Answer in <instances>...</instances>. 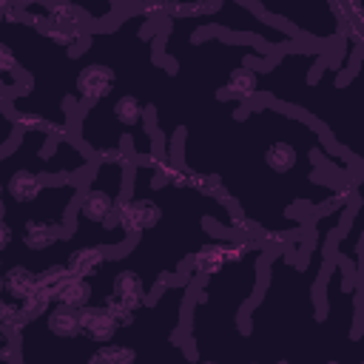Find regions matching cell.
<instances>
[{"label": "cell", "mask_w": 364, "mask_h": 364, "mask_svg": "<svg viewBox=\"0 0 364 364\" xmlns=\"http://www.w3.org/2000/svg\"><path fill=\"white\" fill-rule=\"evenodd\" d=\"M114 219L122 230L139 236L142 230H151L162 219V208L151 199H125V202H117Z\"/></svg>", "instance_id": "1"}, {"label": "cell", "mask_w": 364, "mask_h": 364, "mask_svg": "<svg viewBox=\"0 0 364 364\" xmlns=\"http://www.w3.org/2000/svg\"><path fill=\"white\" fill-rule=\"evenodd\" d=\"M114 82H117L114 68L111 65H102V63H91V65H85L77 74V91H80V97H82L85 105H94L102 97H108L111 88H114Z\"/></svg>", "instance_id": "2"}, {"label": "cell", "mask_w": 364, "mask_h": 364, "mask_svg": "<svg viewBox=\"0 0 364 364\" xmlns=\"http://www.w3.org/2000/svg\"><path fill=\"white\" fill-rule=\"evenodd\" d=\"M119 330V321L111 316V310L105 304L100 307H80V336L91 338V341H111Z\"/></svg>", "instance_id": "3"}, {"label": "cell", "mask_w": 364, "mask_h": 364, "mask_svg": "<svg viewBox=\"0 0 364 364\" xmlns=\"http://www.w3.org/2000/svg\"><path fill=\"white\" fill-rule=\"evenodd\" d=\"M77 210H80V216H82L85 222H91V225H108V222L114 219L117 202H114V196H111L108 191L91 188V191H85V196L80 199Z\"/></svg>", "instance_id": "4"}, {"label": "cell", "mask_w": 364, "mask_h": 364, "mask_svg": "<svg viewBox=\"0 0 364 364\" xmlns=\"http://www.w3.org/2000/svg\"><path fill=\"white\" fill-rule=\"evenodd\" d=\"M43 188H46L43 176H40V173H34V171H28V168H20V171H14V173L9 176V182H6V191H9V196H11L14 202H20V205H28V202H34V199L43 193Z\"/></svg>", "instance_id": "5"}, {"label": "cell", "mask_w": 364, "mask_h": 364, "mask_svg": "<svg viewBox=\"0 0 364 364\" xmlns=\"http://www.w3.org/2000/svg\"><path fill=\"white\" fill-rule=\"evenodd\" d=\"M105 259H108L105 247H100V245H88V247L74 250L71 259H68L65 264H68V273H71V276L91 279V276H97V270L105 264Z\"/></svg>", "instance_id": "6"}, {"label": "cell", "mask_w": 364, "mask_h": 364, "mask_svg": "<svg viewBox=\"0 0 364 364\" xmlns=\"http://www.w3.org/2000/svg\"><path fill=\"white\" fill-rule=\"evenodd\" d=\"M46 324H48V330H51L57 338H77V336H80V310L57 301V307L48 310Z\"/></svg>", "instance_id": "7"}, {"label": "cell", "mask_w": 364, "mask_h": 364, "mask_svg": "<svg viewBox=\"0 0 364 364\" xmlns=\"http://www.w3.org/2000/svg\"><path fill=\"white\" fill-rule=\"evenodd\" d=\"M34 284H37V273H31L26 264H14V267H9V270L3 273V279H0L3 293H6L9 299H14V301H20L23 296H28Z\"/></svg>", "instance_id": "8"}, {"label": "cell", "mask_w": 364, "mask_h": 364, "mask_svg": "<svg viewBox=\"0 0 364 364\" xmlns=\"http://www.w3.org/2000/svg\"><path fill=\"white\" fill-rule=\"evenodd\" d=\"M60 239V230L54 222H40V219H28L26 230H23V245L28 250H48L54 242Z\"/></svg>", "instance_id": "9"}, {"label": "cell", "mask_w": 364, "mask_h": 364, "mask_svg": "<svg viewBox=\"0 0 364 364\" xmlns=\"http://www.w3.org/2000/svg\"><path fill=\"white\" fill-rule=\"evenodd\" d=\"M54 301L60 304H68V307H85L91 304V284L88 279H80V276H68L57 290H54Z\"/></svg>", "instance_id": "10"}, {"label": "cell", "mask_w": 364, "mask_h": 364, "mask_svg": "<svg viewBox=\"0 0 364 364\" xmlns=\"http://www.w3.org/2000/svg\"><path fill=\"white\" fill-rule=\"evenodd\" d=\"M191 267H193V273H199V276L219 273V270L225 267V262H222V242H208V245H202V247L191 256Z\"/></svg>", "instance_id": "11"}, {"label": "cell", "mask_w": 364, "mask_h": 364, "mask_svg": "<svg viewBox=\"0 0 364 364\" xmlns=\"http://www.w3.org/2000/svg\"><path fill=\"white\" fill-rule=\"evenodd\" d=\"M51 301H54V290L37 282V284L31 287V293L20 299V310H23V316H26L28 321H34V318L46 316V310L51 307Z\"/></svg>", "instance_id": "12"}, {"label": "cell", "mask_w": 364, "mask_h": 364, "mask_svg": "<svg viewBox=\"0 0 364 364\" xmlns=\"http://www.w3.org/2000/svg\"><path fill=\"white\" fill-rule=\"evenodd\" d=\"M26 324H28V318L23 316L20 304H14V301H9V299H0V341L17 336Z\"/></svg>", "instance_id": "13"}, {"label": "cell", "mask_w": 364, "mask_h": 364, "mask_svg": "<svg viewBox=\"0 0 364 364\" xmlns=\"http://www.w3.org/2000/svg\"><path fill=\"white\" fill-rule=\"evenodd\" d=\"M142 117H145V105H142L134 94H122V97L114 102V119H117L119 125L134 128V125L142 122Z\"/></svg>", "instance_id": "14"}, {"label": "cell", "mask_w": 364, "mask_h": 364, "mask_svg": "<svg viewBox=\"0 0 364 364\" xmlns=\"http://www.w3.org/2000/svg\"><path fill=\"white\" fill-rule=\"evenodd\" d=\"M134 358H136V350L134 347L102 341V347L88 355V364H131Z\"/></svg>", "instance_id": "15"}, {"label": "cell", "mask_w": 364, "mask_h": 364, "mask_svg": "<svg viewBox=\"0 0 364 364\" xmlns=\"http://www.w3.org/2000/svg\"><path fill=\"white\" fill-rule=\"evenodd\" d=\"M264 159H267V168H270V171L287 173V171L296 168V148H293L290 142H273V145L267 148Z\"/></svg>", "instance_id": "16"}, {"label": "cell", "mask_w": 364, "mask_h": 364, "mask_svg": "<svg viewBox=\"0 0 364 364\" xmlns=\"http://www.w3.org/2000/svg\"><path fill=\"white\" fill-rule=\"evenodd\" d=\"M256 88H259V80H256V74L250 71V68H236L233 74H230V80H228V94L230 97H236V100H250L253 94H256Z\"/></svg>", "instance_id": "17"}, {"label": "cell", "mask_w": 364, "mask_h": 364, "mask_svg": "<svg viewBox=\"0 0 364 364\" xmlns=\"http://www.w3.org/2000/svg\"><path fill=\"white\" fill-rule=\"evenodd\" d=\"M250 242L247 239H230V242H222V262L225 264H236L242 262L247 253H250Z\"/></svg>", "instance_id": "18"}, {"label": "cell", "mask_w": 364, "mask_h": 364, "mask_svg": "<svg viewBox=\"0 0 364 364\" xmlns=\"http://www.w3.org/2000/svg\"><path fill=\"white\" fill-rule=\"evenodd\" d=\"M68 276H71V273H68V264H51V267H46V270L37 276V282L46 284V287H51V290H57Z\"/></svg>", "instance_id": "19"}, {"label": "cell", "mask_w": 364, "mask_h": 364, "mask_svg": "<svg viewBox=\"0 0 364 364\" xmlns=\"http://www.w3.org/2000/svg\"><path fill=\"white\" fill-rule=\"evenodd\" d=\"M0 74H17V57L6 43H0Z\"/></svg>", "instance_id": "20"}, {"label": "cell", "mask_w": 364, "mask_h": 364, "mask_svg": "<svg viewBox=\"0 0 364 364\" xmlns=\"http://www.w3.org/2000/svg\"><path fill=\"white\" fill-rule=\"evenodd\" d=\"M11 239H14V233H11L9 222H6V219H0V250H6V247L11 245Z\"/></svg>", "instance_id": "21"}, {"label": "cell", "mask_w": 364, "mask_h": 364, "mask_svg": "<svg viewBox=\"0 0 364 364\" xmlns=\"http://www.w3.org/2000/svg\"><path fill=\"white\" fill-rule=\"evenodd\" d=\"M11 3H14V9H17V11L28 14V11H31V9L37 6V3H43V0H11Z\"/></svg>", "instance_id": "22"}, {"label": "cell", "mask_w": 364, "mask_h": 364, "mask_svg": "<svg viewBox=\"0 0 364 364\" xmlns=\"http://www.w3.org/2000/svg\"><path fill=\"white\" fill-rule=\"evenodd\" d=\"M0 11H3V14H11V11H14V3H11V0H0Z\"/></svg>", "instance_id": "23"}, {"label": "cell", "mask_w": 364, "mask_h": 364, "mask_svg": "<svg viewBox=\"0 0 364 364\" xmlns=\"http://www.w3.org/2000/svg\"><path fill=\"white\" fill-rule=\"evenodd\" d=\"M6 216V205H3V199H0V219Z\"/></svg>", "instance_id": "24"}, {"label": "cell", "mask_w": 364, "mask_h": 364, "mask_svg": "<svg viewBox=\"0 0 364 364\" xmlns=\"http://www.w3.org/2000/svg\"><path fill=\"white\" fill-rule=\"evenodd\" d=\"M3 17H6V14H3V11H0V23H3Z\"/></svg>", "instance_id": "25"}, {"label": "cell", "mask_w": 364, "mask_h": 364, "mask_svg": "<svg viewBox=\"0 0 364 364\" xmlns=\"http://www.w3.org/2000/svg\"><path fill=\"white\" fill-rule=\"evenodd\" d=\"M0 273H3V259H0Z\"/></svg>", "instance_id": "26"}, {"label": "cell", "mask_w": 364, "mask_h": 364, "mask_svg": "<svg viewBox=\"0 0 364 364\" xmlns=\"http://www.w3.org/2000/svg\"><path fill=\"white\" fill-rule=\"evenodd\" d=\"M0 193H3V182H0Z\"/></svg>", "instance_id": "27"}]
</instances>
